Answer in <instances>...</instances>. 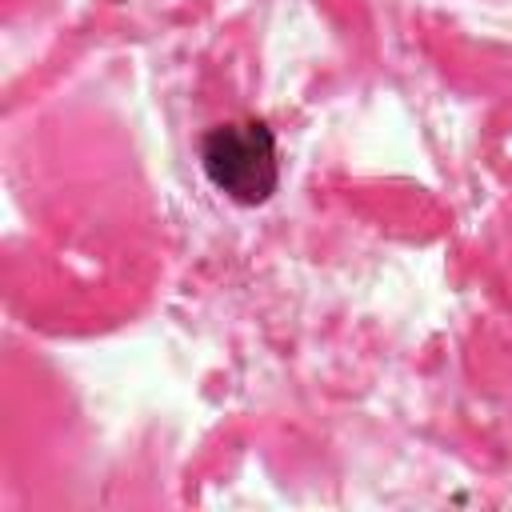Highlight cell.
<instances>
[{
    "instance_id": "6da1fadb",
    "label": "cell",
    "mask_w": 512,
    "mask_h": 512,
    "mask_svg": "<svg viewBox=\"0 0 512 512\" xmlns=\"http://www.w3.org/2000/svg\"><path fill=\"white\" fill-rule=\"evenodd\" d=\"M200 164L216 192H224L228 200L248 204V208L264 204L280 184L276 140H272V128L260 120L212 128L200 144Z\"/></svg>"
}]
</instances>
